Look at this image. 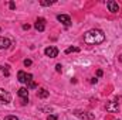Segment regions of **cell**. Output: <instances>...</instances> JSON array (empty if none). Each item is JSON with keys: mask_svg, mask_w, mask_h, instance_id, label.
<instances>
[{"mask_svg": "<svg viewBox=\"0 0 122 120\" xmlns=\"http://www.w3.org/2000/svg\"><path fill=\"white\" fill-rule=\"evenodd\" d=\"M84 41L90 45H97V44H101L105 41V34L104 31L98 30V28H92V30L87 31L84 34Z\"/></svg>", "mask_w": 122, "mask_h": 120, "instance_id": "1", "label": "cell"}, {"mask_svg": "<svg viewBox=\"0 0 122 120\" xmlns=\"http://www.w3.org/2000/svg\"><path fill=\"white\" fill-rule=\"evenodd\" d=\"M17 79H19V82L29 85L30 82H33V75L31 74H26L24 71H19L17 72Z\"/></svg>", "mask_w": 122, "mask_h": 120, "instance_id": "2", "label": "cell"}, {"mask_svg": "<svg viewBox=\"0 0 122 120\" xmlns=\"http://www.w3.org/2000/svg\"><path fill=\"white\" fill-rule=\"evenodd\" d=\"M72 113H74V116H77L78 119H81V120H94V115L85 112V110H78V109H77V110H74Z\"/></svg>", "mask_w": 122, "mask_h": 120, "instance_id": "3", "label": "cell"}, {"mask_svg": "<svg viewBox=\"0 0 122 120\" xmlns=\"http://www.w3.org/2000/svg\"><path fill=\"white\" fill-rule=\"evenodd\" d=\"M11 102V95L7 90L0 88V103H10Z\"/></svg>", "mask_w": 122, "mask_h": 120, "instance_id": "4", "label": "cell"}, {"mask_svg": "<svg viewBox=\"0 0 122 120\" xmlns=\"http://www.w3.org/2000/svg\"><path fill=\"white\" fill-rule=\"evenodd\" d=\"M44 54H46L47 57H50V58H56V57L58 55V48H57V47H47V48L44 50Z\"/></svg>", "mask_w": 122, "mask_h": 120, "instance_id": "5", "label": "cell"}, {"mask_svg": "<svg viewBox=\"0 0 122 120\" xmlns=\"http://www.w3.org/2000/svg\"><path fill=\"white\" fill-rule=\"evenodd\" d=\"M107 7H108V10H109L111 13H118V11H119V4H118L117 1H114V0L107 1Z\"/></svg>", "mask_w": 122, "mask_h": 120, "instance_id": "6", "label": "cell"}, {"mask_svg": "<svg viewBox=\"0 0 122 120\" xmlns=\"http://www.w3.org/2000/svg\"><path fill=\"white\" fill-rule=\"evenodd\" d=\"M34 27H36V30L37 31H44L46 30V20L44 18H37L36 20V24H34Z\"/></svg>", "mask_w": 122, "mask_h": 120, "instance_id": "7", "label": "cell"}, {"mask_svg": "<svg viewBox=\"0 0 122 120\" xmlns=\"http://www.w3.org/2000/svg\"><path fill=\"white\" fill-rule=\"evenodd\" d=\"M57 20L61 21L64 26H70V24H71V18H70V16H67V14H58V16H57Z\"/></svg>", "mask_w": 122, "mask_h": 120, "instance_id": "8", "label": "cell"}, {"mask_svg": "<svg viewBox=\"0 0 122 120\" xmlns=\"http://www.w3.org/2000/svg\"><path fill=\"white\" fill-rule=\"evenodd\" d=\"M10 45H11V41H10L9 38L0 37V50H7Z\"/></svg>", "mask_w": 122, "mask_h": 120, "instance_id": "9", "label": "cell"}, {"mask_svg": "<svg viewBox=\"0 0 122 120\" xmlns=\"http://www.w3.org/2000/svg\"><path fill=\"white\" fill-rule=\"evenodd\" d=\"M105 107H107V110H108V112H118V109H119L117 102H108Z\"/></svg>", "mask_w": 122, "mask_h": 120, "instance_id": "10", "label": "cell"}, {"mask_svg": "<svg viewBox=\"0 0 122 120\" xmlns=\"http://www.w3.org/2000/svg\"><path fill=\"white\" fill-rule=\"evenodd\" d=\"M17 95L21 99H29V89L27 88H20V89L17 90Z\"/></svg>", "mask_w": 122, "mask_h": 120, "instance_id": "11", "label": "cell"}, {"mask_svg": "<svg viewBox=\"0 0 122 120\" xmlns=\"http://www.w3.org/2000/svg\"><path fill=\"white\" fill-rule=\"evenodd\" d=\"M48 95H50V92H48L47 89H40L38 90V97H41V99L48 97Z\"/></svg>", "mask_w": 122, "mask_h": 120, "instance_id": "12", "label": "cell"}, {"mask_svg": "<svg viewBox=\"0 0 122 120\" xmlns=\"http://www.w3.org/2000/svg\"><path fill=\"white\" fill-rule=\"evenodd\" d=\"M80 51V48H77V47H70V48H67L65 50V54H71V52H78Z\"/></svg>", "mask_w": 122, "mask_h": 120, "instance_id": "13", "label": "cell"}, {"mask_svg": "<svg viewBox=\"0 0 122 120\" xmlns=\"http://www.w3.org/2000/svg\"><path fill=\"white\" fill-rule=\"evenodd\" d=\"M53 3H54V1H51V0H50V1H47V0H41V1H40L41 6H51Z\"/></svg>", "mask_w": 122, "mask_h": 120, "instance_id": "14", "label": "cell"}, {"mask_svg": "<svg viewBox=\"0 0 122 120\" xmlns=\"http://www.w3.org/2000/svg\"><path fill=\"white\" fill-rule=\"evenodd\" d=\"M29 88H30V89H36V88H37V83H36V82H30V83H29Z\"/></svg>", "mask_w": 122, "mask_h": 120, "instance_id": "15", "label": "cell"}, {"mask_svg": "<svg viewBox=\"0 0 122 120\" xmlns=\"http://www.w3.org/2000/svg\"><path fill=\"white\" fill-rule=\"evenodd\" d=\"M47 120H58V117H57L56 115H50V116L47 117Z\"/></svg>", "mask_w": 122, "mask_h": 120, "instance_id": "16", "label": "cell"}, {"mask_svg": "<svg viewBox=\"0 0 122 120\" xmlns=\"http://www.w3.org/2000/svg\"><path fill=\"white\" fill-rule=\"evenodd\" d=\"M4 120H19L16 116H7V117H4Z\"/></svg>", "mask_w": 122, "mask_h": 120, "instance_id": "17", "label": "cell"}, {"mask_svg": "<svg viewBox=\"0 0 122 120\" xmlns=\"http://www.w3.org/2000/svg\"><path fill=\"white\" fill-rule=\"evenodd\" d=\"M61 68H62L61 64H57V65H56V71H57V72H61Z\"/></svg>", "mask_w": 122, "mask_h": 120, "instance_id": "18", "label": "cell"}, {"mask_svg": "<svg viewBox=\"0 0 122 120\" xmlns=\"http://www.w3.org/2000/svg\"><path fill=\"white\" fill-rule=\"evenodd\" d=\"M24 65H26V66H30L31 65V60H24Z\"/></svg>", "mask_w": 122, "mask_h": 120, "instance_id": "19", "label": "cell"}, {"mask_svg": "<svg viewBox=\"0 0 122 120\" xmlns=\"http://www.w3.org/2000/svg\"><path fill=\"white\" fill-rule=\"evenodd\" d=\"M9 6H10V9H11V10H13V9H16V4H14L13 1H10V4H9Z\"/></svg>", "mask_w": 122, "mask_h": 120, "instance_id": "20", "label": "cell"}, {"mask_svg": "<svg viewBox=\"0 0 122 120\" xmlns=\"http://www.w3.org/2000/svg\"><path fill=\"white\" fill-rule=\"evenodd\" d=\"M29 103V99H21V105H27Z\"/></svg>", "mask_w": 122, "mask_h": 120, "instance_id": "21", "label": "cell"}, {"mask_svg": "<svg viewBox=\"0 0 122 120\" xmlns=\"http://www.w3.org/2000/svg\"><path fill=\"white\" fill-rule=\"evenodd\" d=\"M97 76H102V71H101V69L97 71Z\"/></svg>", "mask_w": 122, "mask_h": 120, "instance_id": "22", "label": "cell"}, {"mask_svg": "<svg viewBox=\"0 0 122 120\" xmlns=\"http://www.w3.org/2000/svg\"><path fill=\"white\" fill-rule=\"evenodd\" d=\"M97 82H98V79H97V78H92V79H91V83H97Z\"/></svg>", "mask_w": 122, "mask_h": 120, "instance_id": "23", "label": "cell"}, {"mask_svg": "<svg viewBox=\"0 0 122 120\" xmlns=\"http://www.w3.org/2000/svg\"><path fill=\"white\" fill-rule=\"evenodd\" d=\"M23 28H24V30H29V28H30V26H29V24H24V26H23Z\"/></svg>", "mask_w": 122, "mask_h": 120, "instance_id": "24", "label": "cell"}, {"mask_svg": "<svg viewBox=\"0 0 122 120\" xmlns=\"http://www.w3.org/2000/svg\"><path fill=\"white\" fill-rule=\"evenodd\" d=\"M119 61H121V62H122V55H119Z\"/></svg>", "mask_w": 122, "mask_h": 120, "instance_id": "25", "label": "cell"}, {"mask_svg": "<svg viewBox=\"0 0 122 120\" xmlns=\"http://www.w3.org/2000/svg\"><path fill=\"white\" fill-rule=\"evenodd\" d=\"M1 68H3V66H0V71H1Z\"/></svg>", "mask_w": 122, "mask_h": 120, "instance_id": "26", "label": "cell"}, {"mask_svg": "<svg viewBox=\"0 0 122 120\" xmlns=\"http://www.w3.org/2000/svg\"><path fill=\"white\" fill-rule=\"evenodd\" d=\"M0 30H1V28H0Z\"/></svg>", "mask_w": 122, "mask_h": 120, "instance_id": "27", "label": "cell"}]
</instances>
